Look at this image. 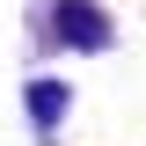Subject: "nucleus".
<instances>
[{"label":"nucleus","mask_w":146,"mask_h":146,"mask_svg":"<svg viewBox=\"0 0 146 146\" xmlns=\"http://www.w3.org/2000/svg\"><path fill=\"white\" fill-rule=\"evenodd\" d=\"M58 22H66L58 36H73V44H102V15L80 7V0H58Z\"/></svg>","instance_id":"f257e3e1"},{"label":"nucleus","mask_w":146,"mask_h":146,"mask_svg":"<svg viewBox=\"0 0 146 146\" xmlns=\"http://www.w3.org/2000/svg\"><path fill=\"white\" fill-rule=\"evenodd\" d=\"M29 110H36V124H51L58 110H66V88H51V80H36V88H29Z\"/></svg>","instance_id":"f03ea898"}]
</instances>
